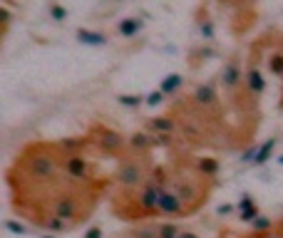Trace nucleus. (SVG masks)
<instances>
[{
    "instance_id": "nucleus-1",
    "label": "nucleus",
    "mask_w": 283,
    "mask_h": 238,
    "mask_svg": "<svg viewBox=\"0 0 283 238\" xmlns=\"http://www.w3.org/2000/svg\"><path fill=\"white\" fill-rule=\"evenodd\" d=\"M10 208L30 226L60 236L84 226L110 193L112 179H75L65 169V151L57 142L37 139L15 154L5 171Z\"/></svg>"
},
{
    "instance_id": "nucleus-2",
    "label": "nucleus",
    "mask_w": 283,
    "mask_h": 238,
    "mask_svg": "<svg viewBox=\"0 0 283 238\" xmlns=\"http://www.w3.org/2000/svg\"><path fill=\"white\" fill-rule=\"evenodd\" d=\"M166 169H169V189L182 199L186 216L199 213L209 204L214 189L219 186V181L206 179V176L199 174L197 157H194L186 146H177V149L169 151Z\"/></svg>"
},
{
    "instance_id": "nucleus-3",
    "label": "nucleus",
    "mask_w": 283,
    "mask_h": 238,
    "mask_svg": "<svg viewBox=\"0 0 283 238\" xmlns=\"http://www.w3.org/2000/svg\"><path fill=\"white\" fill-rule=\"evenodd\" d=\"M110 208L117 219L129 223L159 219V191L151 181L139 191H115L110 199Z\"/></svg>"
},
{
    "instance_id": "nucleus-4",
    "label": "nucleus",
    "mask_w": 283,
    "mask_h": 238,
    "mask_svg": "<svg viewBox=\"0 0 283 238\" xmlns=\"http://www.w3.org/2000/svg\"><path fill=\"white\" fill-rule=\"evenodd\" d=\"M154 159L151 154H132L127 151L122 159H117V166L110 174L112 186L117 191H139L151 181V171H154Z\"/></svg>"
},
{
    "instance_id": "nucleus-5",
    "label": "nucleus",
    "mask_w": 283,
    "mask_h": 238,
    "mask_svg": "<svg viewBox=\"0 0 283 238\" xmlns=\"http://www.w3.org/2000/svg\"><path fill=\"white\" fill-rule=\"evenodd\" d=\"M249 57L258 60V62H266L268 75L283 79V30L271 28L258 40H253V45L249 50Z\"/></svg>"
},
{
    "instance_id": "nucleus-6",
    "label": "nucleus",
    "mask_w": 283,
    "mask_h": 238,
    "mask_svg": "<svg viewBox=\"0 0 283 238\" xmlns=\"http://www.w3.org/2000/svg\"><path fill=\"white\" fill-rule=\"evenodd\" d=\"M87 137L92 142V149H97L102 157L122 159L129 151V137H124L119 129L104 124V122H92L87 127Z\"/></svg>"
},
{
    "instance_id": "nucleus-7",
    "label": "nucleus",
    "mask_w": 283,
    "mask_h": 238,
    "mask_svg": "<svg viewBox=\"0 0 283 238\" xmlns=\"http://www.w3.org/2000/svg\"><path fill=\"white\" fill-rule=\"evenodd\" d=\"M159 216H162V219H169V221H174V219H189L182 199L171 189L159 191Z\"/></svg>"
},
{
    "instance_id": "nucleus-8",
    "label": "nucleus",
    "mask_w": 283,
    "mask_h": 238,
    "mask_svg": "<svg viewBox=\"0 0 283 238\" xmlns=\"http://www.w3.org/2000/svg\"><path fill=\"white\" fill-rule=\"evenodd\" d=\"M246 87L258 99H261V95L266 92V79H264V72H261V62L251 60V57L246 60Z\"/></svg>"
},
{
    "instance_id": "nucleus-9",
    "label": "nucleus",
    "mask_w": 283,
    "mask_h": 238,
    "mask_svg": "<svg viewBox=\"0 0 283 238\" xmlns=\"http://www.w3.org/2000/svg\"><path fill=\"white\" fill-rule=\"evenodd\" d=\"M219 238H283V216L276 221L273 231L268 233H256V231H233V228H221Z\"/></svg>"
},
{
    "instance_id": "nucleus-10",
    "label": "nucleus",
    "mask_w": 283,
    "mask_h": 238,
    "mask_svg": "<svg viewBox=\"0 0 283 238\" xmlns=\"http://www.w3.org/2000/svg\"><path fill=\"white\" fill-rule=\"evenodd\" d=\"M57 144L65 154H87V149H92V142L87 137V132L75 134V137H62V139H57Z\"/></svg>"
},
{
    "instance_id": "nucleus-11",
    "label": "nucleus",
    "mask_w": 283,
    "mask_h": 238,
    "mask_svg": "<svg viewBox=\"0 0 283 238\" xmlns=\"http://www.w3.org/2000/svg\"><path fill=\"white\" fill-rule=\"evenodd\" d=\"M149 134H171L177 137V122H174L169 114H159V117H147L144 122Z\"/></svg>"
},
{
    "instance_id": "nucleus-12",
    "label": "nucleus",
    "mask_w": 283,
    "mask_h": 238,
    "mask_svg": "<svg viewBox=\"0 0 283 238\" xmlns=\"http://www.w3.org/2000/svg\"><path fill=\"white\" fill-rule=\"evenodd\" d=\"M197 169H199V174H201V176L219 181V174H221V159H219V157H197Z\"/></svg>"
},
{
    "instance_id": "nucleus-13",
    "label": "nucleus",
    "mask_w": 283,
    "mask_h": 238,
    "mask_svg": "<svg viewBox=\"0 0 283 238\" xmlns=\"http://www.w3.org/2000/svg\"><path fill=\"white\" fill-rule=\"evenodd\" d=\"M151 134L149 132H132L129 134V151L132 154H151Z\"/></svg>"
},
{
    "instance_id": "nucleus-14",
    "label": "nucleus",
    "mask_w": 283,
    "mask_h": 238,
    "mask_svg": "<svg viewBox=\"0 0 283 238\" xmlns=\"http://www.w3.org/2000/svg\"><path fill=\"white\" fill-rule=\"evenodd\" d=\"M211 57H216V48H214V45L191 48V50H189V67L197 70V67H201V64H204L206 60H211Z\"/></svg>"
},
{
    "instance_id": "nucleus-15",
    "label": "nucleus",
    "mask_w": 283,
    "mask_h": 238,
    "mask_svg": "<svg viewBox=\"0 0 283 238\" xmlns=\"http://www.w3.org/2000/svg\"><path fill=\"white\" fill-rule=\"evenodd\" d=\"M197 30H199V37L206 42V45H211V40H214V20L206 15V5H201L199 13H197Z\"/></svg>"
},
{
    "instance_id": "nucleus-16",
    "label": "nucleus",
    "mask_w": 283,
    "mask_h": 238,
    "mask_svg": "<svg viewBox=\"0 0 283 238\" xmlns=\"http://www.w3.org/2000/svg\"><path fill=\"white\" fill-rule=\"evenodd\" d=\"M75 37L82 42V45H92V48L107 45V35L100 32V30H90V28H77L75 30Z\"/></svg>"
},
{
    "instance_id": "nucleus-17",
    "label": "nucleus",
    "mask_w": 283,
    "mask_h": 238,
    "mask_svg": "<svg viewBox=\"0 0 283 238\" xmlns=\"http://www.w3.org/2000/svg\"><path fill=\"white\" fill-rule=\"evenodd\" d=\"M142 28H144V20H139V17H122L117 23V28H115V32L119 37H134V35H139Z\"/></svg>"
},
{
    "instance_id": "nucleus-18",
    "label": "nucleus",
    "mask_w": 283,
    "mask_h": 238,
    "mask_svg": "<svg viewBox=\"0 0 283 238\" xmlns=\"http://www.w3.org/2000/svg\"><path fill=\"white\" fill-rule=\"evenodd\" d=\"M182 84H184V77H182L179 72H171V75H166V77L159 82V92H164L166 97H174V95L182 90Z\"/></svg>"
},
{
    "instance_id": "nucleus-19",
    "label": "nucleus",
    "mask_w": 283,
    "mask_h": 238,
    "mask_svg": "<svg viewBox=\"0 0 283 238\" xmlns=\"http://www.w3.org/2000/svg\"><path fill=\"white\" fill-rule=\"evenodd\" d=\"M182 226L177 221H159L157 223V236L159 238H179L182 236Z\"/></svg>"
},
{
    "instance_id": "nucleus-20",
    "label": "nucleus",
    "mask_w": 283,
    "mask_h": 238,
    "mask_svg": "<svg viewBox=\"0 0 283 238\" xmlns=\"http://www.w3.org/2000/svg\"><path fill=\"white\" fill-rule=\"evenodd\" d=\"M273 149H276V137H271V139H266L264 144L258 146V154H256V161H253V166H264L268 159H271V154H273Z\"/></svg>"
},
{
    "instance_id": "nucleus-21",
    "label": "nucleus",
    "mask_w": 283,
    "mask_h": 238,
    "mask_svg": "<svg viewBox=\"0 0 283 238\" xmlns=\"http://www.w3.org/2000/svg\"><path fill=\"white\" fill-rule=\"evenodd\" d=\"M273 226H276V219H271V216H266V213H261L258 219L251 223V231H256V233H268V231H273Z\"/></svg>"
},
{
    "instance_id": "nucleus-22",
    "label": "nucleus",
    "mask_w": 283,
    "mask_h": 238,
    "mask_svg": "<svg viewBox=\"0 0 283 238\" xmlns=\"http://www.w3.org/2000/svg\"><path fill=\"white\" fill-rule=\"evenodd\" d=\"M117 102L122 107H127V110H139L147 102V97H142V95H117Z\"/></svg>"
},
{
    "instance_id": "nucleus-23",
    "label": "nucleus",
    "mask_w": 283,
    "mask_h": 238,
    "mask_svg": "<svg viewBox=\"0 0 283 238\" xmlns=\"http://www.w3.org/2000/svg\"><path fill=\"white\" fill-rule=\"evenodd\" d=\"M48 13H50V17L55 20V23H65V20H67V8L65 5H57V3H52L50 8H48Z\"/></svg>"
},
{
    "instance_id": "nucleus-24",
    "label": "nucleus",
    "mask_w": 283,
    "mask_h": 238,
    "mask_svg": "<svg viewBox=\"0 0 283 238\" xmlns=\"http://www.w3.org/2000/svg\"><path fill=\"white\" fill-rule=\"evenodd\" d=\"M261 216V211H258V206H253V208H246V211H238V221H244V223H253L256 219Z\"/></svg>"
},
{
    "instance_id": "nucleus-25",
    "label": "nucleus",
    "mask_w": 283,
    "mask_h": 238,
    "mask_svg": "<svg viewBox=\"0 0 283 238\" xmlns=\"http://www.w3.org/2000/svg\"><path fill=\"white\" fill-rule=\"evenodd\" d=\"M164 99H166V95L159 92V90H154V92H149V95H147V102H144V104H147V107H159Z\"/></svg>"
},
{
    "instance_id": "nucleus-26",
    "label": "nucleus",
    "mask_w": 283,
    "mask_h": 238,
    "mask_svg": "<svg viewBox=\"0 0 283 238\" xmlns=\"http://www.w3.org/2000/svg\"><path fill=\"white\" fill-rule=\"evenodd\" d=\"M253 206H256V204H253V196H251V193H244L241 201L236 204V213H238V211H246V208H253Z\"/></svg>"
},
{
    "instance_id": "nucleus-27",
    "label": "nucleus",
    "mask_w": 283,
    "mask_h": 238,
    "mask_svg": "<svg viewBox=\"0 0 283 238\" xmlns=\"http://www.w3.org/2000/svg\"><path fill=\"white\" fill-rule=\"evenodd\" d=\"M5 228H8L10 233H15V236H20V233H28V228H25L23 223H17V221H13V219H8V221H5Z\"/></svg>"
},
{
    "instance_id": "nucleus-28",
    "label": "nucleus",
    "mask_w": 283,
    "mask_h": 238,
    "mask_svg": "<svg viewBox=\"0 0 283 238\" xmlns=\"http://www.w3.org/2000/svg\"><path fill=\"white\" fill-rule=\"evenodd\" d=\"M0 17H3V32H0V37H5L8 35V28H10V13H8L5 5L0 8Z\"/></svg>"
},
{
    "instance_id": "nucleus-29",
    "label": "nucleus",
    "mask_w": 283,
    "mask_h": 238,
    "mask_svg": "<svg viewBox=\"0 0 283 238\" xmlns=\"http://www.w3.org/2000/svg\"><path fill=\"white\" fill-rule=\"evenodd\" d=\"M84 238H102V228H100V226H92V228H87Z\"/></svg>"
},
{
    "instance_id": "nucleus-30",
    "label": "nucleus",
    "mask_w": 283,
    "mask_h": 238,
    "mask_svg": "<svg viewBox=\"0 0 283 238\" xmlns=\"http://www.w3.org/2000/svg\"><path fill=\"white\" fill-rule=\"evenodd\" d=\"M233 211V206L231 204H224V206H219V211H216V213H219V216H229Z\"/></svg>"
},
{
    "instance_id": "nucleus-31",
    "label": "nucleus",
    "mask_w": 283,
    "mask_h": 238,
    "mask_svg": "<svg viewBox=\"0 0 283 238\" xmlns=\"http://www.w3.org/2000/svg\"><path fill=\"white\" fill-rule=\"evenodd\" d=\"M179 238H201V236H199V233H194V231H189V228H184Z\"/></svg>"
},
{
    "instance_id": "nucleus-32",
    "label": "nucleus",
    "mask_w": 283,
    "mask_h": 238,
    "mask_svg": "<svg viewBox=\"0 0 283 238\" xmlns=\"http://www.w3.org/2000/svg\"><path fill=\"white\" fill-rule=\"evenodd\" d=\"M278 110H283V87H281V102H278Z\"/></svg>"
},
{
    "instance_id": "nucleus-33",
    "label": "nucleus",
    "mask_w": 283,
    "mask_h": 238,
    "mask_svg": "<svg viewBox=\"0 0 283 238\" xmlns=\"http://www.w3.org/2000/svg\"><path fill=\"white\" fill-rule=\"evenodd\" d=\"M40 238H57V236H52V233H42Z\"/></svg>"
},
{
    "instance_id": "nucleus-34",
    "label": "nucleus",
    "mask_w": 283,
    "mask_h": 238,
    "mask_svg": "<svg viewBox=\"0 0 283 238\" xmlns=\"http://www.w3.org/2000/svg\"><path fill=\"white\" fill-rule=\"evenodd\" d=\"M278 166H283V154H281V157H278Z\"/></svg>"
},
{
    "instance_id": "nucleus-35",
    "label": "nucleus",
    "mask_w": 283,
    "mask_h": 238,
    "mask_svg": "<svg viewBox=\"0 0 283 238\" xmlns=\"http://www.w3.org/2000/svg\"><path fill=\"white\" fill-rule=\"evenodd\" d=\"M115 238H122V236H115Z\"/></svg>"
}]
</instances>
